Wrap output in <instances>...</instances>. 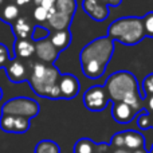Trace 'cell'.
Listing matches in <instances>:
<instances>
[{"mask_svg":"<svg viewBox=\"0 0 153 153\" xmlns=\"http://www.w3.org/2000/svg\"><path fill=\"white\" fill-rule=\"evenodd\" d=\"M151 153H153V145H152V148H151Z\"/></svg>","mask_w":153,"mask_h":153,"instance_id":"cell-38","label":"cell"},{"mask_svg":"<svg viewBox=\"0 0 153 153\" xmlns=\"http://www.w3.org/2000/svg\"><path fill=\"white\" fill-rule=\"evenodd\" d=\"M4 1H5V0H0V8H1L3 5H4Z\"/></svg>","mask_w":153,"mask_h":153,"instance_id":"cell-36","label":"cell"},{"mask_svg":"<svg viewBox=\"0 0 153 153\" xmlns=\"http://www.w3.org/2000/svg\"><path fill=\"white\" fill-rule=\"evenodd\" d=\"M50 30L47 27H43L40 24H36L34 26V30H32V35H31V39L34 42H38V40H42V39H46V38L50 36Z\"/></svg>","mask_w":153,"mask_h":153,"instance_id":"cell-24","label":"cell"},{"mask_svg":"<svg viewBox=\"0 0 153 153\" xmlns=\"http://www.w3.org/2000/svg\"><path fill=\"white\" fill-rule=\"evenodd\" d=\"M133 153H146L145 151H143V149H137V151H134Z\"/></svg>","mask_w":153,"mask_h":153,"instance_id":"cell-35","label":"cell"},{"mask_svg":"<svg viewBox=\"0 0 153 153\" xmlns=\"http://www.w3.org/2000/svg\"><path fill=\"white\" fill-rule=\"evenodd\" d=\"M55 1L56 0H43L42 1V7L45 8V10H47L48 12H50L51 10H54V5H55Z\"/></svg>","mask_w":153,"mask_h":153,"instance_id":"cell-29","label":"cell"},{"mask_svg":"<svg viewBox=\"0 0 153 153\" xmlns=\"http://www.w3.org/2000/svg\"><path fill=\"white\" fill-rule=\"evenodd\" d=\"M109 98L108 91L103 86H91L83 94V105L91 111H101L108 106Z\"/></svg>","mask_w":153,"mask_h":153,"instance_id":"cell-7","label":"cell"},{"mask_svg":"<svg viewBox=\"0 0 153 153\" xmlns=\"http://www.w3.org/2000/svg\"><path fill=\"white\" fill-rule=\"evenodd\" d=\"M61 75V71L54 65L36 62V63H32L31 73L28 76V85L39 97L50 98V100H62L58 85Z\"/></svg>","mask_w":153,"mask_h":153,"instance_id":"cell-2","label":"cell"},{"mask_svg":"<svg viewBox=\"0 0 153 153\" xmlns=\"http://www.w3.org/2000/svg\"><path fill=\"white\" fill-rule=\"evenodd\" d=\"M59 51L54 47V45L51 43L50 36L46 39L38 40L35 42V55L38 56L40 62L47 65H54V62L58 59L59 56Z\"/></svg>","mask_w":153,"mask_h":153,"instance_id":"cell-10","label":"cell"},{"mask_svg":"<svg viewBox=\"0 0 153 153\" xmlns=\"http://www.w3.org/2000/svg\"><path fill=\"white\" fill-rule=\"evenodd\" d=\"M95 152V143H93L89 138H81L75 143L74 153H94Z\"/></svg>","mask_w":153,"mask_h":153,"instance_id":"cell-21","label":"cell"},{"mask_svg":"<svg viewBox=\"0 0 153 153\" xmlns=\"http://www.w3.org/2000/svg\"><path fill=\"white\" fill-rule=\"evenodd\" d=\"M152 128H153V124H152Z\"/></svg>","mask_w":153,"mask_h":153,"instance_id":"cell-39","label":"cell"},{"mask_svg":"<svg viewBox=\"0 0 153 153\" xmlns=\"http://www.w3.org/2000/svg\"><path fill=\"white\" fill-rule=\"evenodd\" d=\"M13 51H15V58L28 59L35 55V42L32 39H16Z\"/></svg>","mask_w":153,"mask_h":153,"instance_id":"cell-15","label":"cell"},{"mask_svg":"<svg viewBox=\"0 0 153 153\" xmlns=\"http://www.w3.org/2000/svg\"><path fill=\"white\" fill-rule=\"evenodd\" d=\"M111 145H114L117 149L120 148H125V137H124V132H118L111 137Z\"/></svg>","mask_w":153,"mask_h":153,"instance_id":"cell-27","label":"cell"},{"mask_svg":"<svg viewBox=\"0 0 153 153\" xmlns=\"http://www.w3.org/2000/svg\"><path fill=\"white\" fill-rule=\"evenodd\" d=\"M143 24H144L145 36L153 38V11H152V12H148L143 18Z\"/></svg>","mask_w":153,"mask_h":153,"instance_id":"cell-25","label":"cell"},{"mask_svg":"<svg viewBox=\"0 0 153 153\" xmlns=\"http://www.w3.org/2000/svg\"><path fill=\"white\" fill-rule=\"evenodd\" d=\"M71 22H73V18L69 16V15H66V13L58 12V11H54V12L48 13L47 24H48V28H51L53 31H63V30H69Z\"/></svg>","mask_w":153,"mask_h":153,"instance_id":"cell-13","label":"cell"},{"mask_svg":"<svg viewBox=\"0 0 153 153\" xmlns=\"http://www.w3.org/2000/svg\"><path fill=\"white\" fill-rule=\"evenodd\" d=\"M32 15H34V19L36 22L43 23V22H47V19H48V11L45 10L42 5H39V7H35Z\"/></svg>","mask_w":153,"mask_h":153,"instance_id":"cell-26","label":"cell"},{"mask_svg":"<svg viewBox=\"0 0 153 153\" xmlns=\"http://www.w3.org/2000/svg\"><path fill=\"white\" fill-rule=\"evenodd\" d=\"M124 137H125V148H126L128 151H137V149H141L145 145L144 134H141L140 132H136V130H125Z\"/></svg>","mask_w":153,"mask_h":153,"instance_id":"cell-17","label":"cell"},{"mask_svg":"<svg viewBox=\"0 0 153 153\" xmlns=\"http://www.w3.org/2000/svg\"><path fill=\"white\" fill-rule=\"evenodd\" d=\"M10 61V54H8V48L4 45L0 43V67H5V65Z\"/></svg>","mask_w":153,"mask_h":153,"instance_id":"cell-28","label":"cell"},{"mask_svg":"<svg viewBox=\"0 0 153 153\" xmlns=\"http://www.w3.org/2000/svg\"><path fill=\"white\" fill-rule=\"evenodd\" d=\"M108 148H109L108 144H95V151H97V153H105L108 151Z\"/></svg>","mask_w":153,"mask_h":153,"instance_id":"cell-30","label":"cell"},{"mask_svg":"<svg viewBox=\"0 0 153 153\" xmlns=\"http://www.w3.org/2000/svg\"><path fill=\"white\" fill-rule=\"evenodd\" d=\"M140 94L144 101L153 95V73L148 74L144 78V82L140 87Z\"/></svg>","mask_w":153,"mask_h":153,"instance_id":"cell-22","label":"cell"},{"mask_svg":"<svg viewBox=\"0 0 153 153\" xmlns=\"http://www.w3.org/2000/svg\"><path fill=\"white\" fill-rule=\"evenodd\" d=\"M152 124H153V118L151 117V113L148 110H141L137 116V125L140 129L143 130H148L152 128Z\"/></svg>","mask_w":153,"mask_h":153,"instance_id":"cell-23","label":"cell"},{"mask_svg":"<svg viewBox=\"0 0 153 153\" xmlns=\"http://www.w3.org/2000/svg\"><path fill=\"white\" fill-rule=\"evenodd\" d=\"M114 153H132V152L125 148H120V149H117V151H114Z\"/></svg>","mask_w":153,"mask_h":153,"instance_id":"cell-33","label":"cell"},{"mask_svg":"<svg viewBox=\"0 0 153 153\" xmlns=\"http://www.w3.org/2000/svg\"><path fill=\"white\" fill-rule=\"evenodd\" d=\"M114 40L109 36H101L87 43L81 51L79 61L83 74L90 79L103 75L114 53Z\"/></svg>","mask_w":153,"mask_h":153,"instance_id":"cell-1","label":"cell"},{"mask_svg":"<svg viewBox=\"0 0 153 153\" xmlns=\"http://www.w3.org/2000/svg\"><path fill=\"white\" fill-rule=\"evenodd\" d=\"M114 42H120L126 46L138 45L145 38L143 18L138 16H126L114 20L109 26L108 35Z\"/></svg>","mask_w":153,"mask_h":153,"instance_id":"cell-3","label":"cell"},{"mask_svg":"<svg viewBox=\"0 0 153 153\" xmlns=\"http://www.w3.org/2000/svg\"><path fill=\"white\" fill-rule=\"evenodd\" d=\"M121 1L122 0H83L82 8L95 22H103L109 16L108 5L118 7Z\"/></svg>","mask_w":153,"mask_h":153,"instance_id":"cell-6","label":"cell"},{"mask_svg":"<svg viewBox=\"0 0 153 153\" xmlns=\"http://www.w3.org/2000/svg\"><path fill=\"white\" fill-rule=\"evenodd\" d=\"M32 30H34V26L26 16H19L12 23V31L16 39H31Z\"/></svg>","mask_w":153,"mask_h":153,"instance_id":"cell-14","label":"cell"},{"mask_svg":"<svg viewBox=\"0 0 153 153\" xmlns=\"http://www.w3.org/2000/svg\"><path fill=\"white\" fill-rule=\"evenodd\" d=\"M19 16H20V10L16 4L8 3V4L3 5L0 8V20L5 22L8 24H12Z\"/></svg>","mask_w":153,"mask_h":153,"instance_id":"cell-18","label":"cell"},{"mask_svg":"<svg viewBox=\"0 0 153 153\" xmlns=\"http://www.w3.org/2000/svg\"><path fill=\"white\" fill-rule=\"evenodd\" d=\"M50 40L54 45V47L61 53L66 50L71 43V32L70 30H63V31H51L50 32Z\"/></svg>","mask_w":153,"mask_h":153,"instance_id":"cell-16","label":"cell"},{"mask_svg":"<svg viewBox=\"0 0 153 153\" xmlns=\"http://www.w3.org/2000/svg\"><path fill=\"white\" fill-rule=\"evenodd\" d=\"M54 8L58 12L66 13V15L73 18L76 10V0H56Z\"/></svg>","mask_w":153,"mask_h":153,"instance_id":"cell-19","label":"cell"},{"mask_svg":"<svg viewBox=\"0 0 153 153\" xmlns=\"http://www.w3.org/2000/svg\"><path fill=\"white\" fill-rule=\"evenodd\" d=\"M111 116H113L114 121H117L118 124H129L130 121H133V118L137 114L125 102H113Z\"/></svg>","mask_w":153,"mask_h":153,"instance_id":"cell-12","label":"cell"},{"mask_svg":"<svg viewBox=\"0 0 153 153\" xmlns=\"http://www.w3.org/2000/svg\"><path fill=\"white\" fill-rule=\"evenodd\" d=\"M145 106L148 108V111H149V113H153V95L145 100Z\"/></svg>","mask_w":153,"mask_h":153,"instance_id":"cell-31","label":"cell"},{"mask_svg":"<svg viewBox=\"0 0 153 153\" xmlns=\"http://www.w3.org/2000/svg\"><path fill=\"white\" fill-rule=\"evenodd\" d=\"M103 87L106 89L109 98L113 102H122L128 95L133 93H140V85L136 76L126 70L113 73L106 79Z\"/></svg>","mask_w":153,"mask_h":153,"instance_id":"cell-4","label":"cell"},{"mask_svg":"<svg viewBox=\"0 0 153 153\" xmlns=\"http://www.w3.org/2000/svg\"><path fill=\"white\" fill-rule=\"evenodd\" d=\"M32 67V66H31ZM31 67H27L24 59L19 58H11L8 63L5 65V71H7V76L11 82L13 83H20L23 81H28L30 73H31Z\"/></svg>","mask_w":153,"mask_h":153,"instance_id":"cell-8","label":"cell"},{"mask_svg":"<svg viewBox=\"0 0 153 153\" xmlns=\"http://www.w3.org/2000/svg\"><path fill=\"white\" fill-rule=\"evenodd\" d=\"M58 85L59 90H61L62 100H73L78 95L79 90H81L78 78L73 74H62Z\"/></svg>","mask_w":153,"mask_h":153,"instance_id":"cell-11","label":"cell"},{"mask_svg":"<svg viewBox=\"0 0 153 153\" xmlns=\"http://www.w3.org/2000/svg\"><path fill=\"white\" fill-rule=\"evenodd\" d=\"M32 1H34L35 7H39V5L42 4V1H43V0H32Z\"/></svg>","mask_w":153,"mask_h":153,"instance_id":"cell-34","label":"cell"},{"mask_svg":"<svg viewBox=\"0 0 153 153\" xmlns=\"http://www.w3.org/2000/svg\"><path fill=\"white\" fill-rule=\"evenodd\" d=\"M39 103L28 97H15L5 101L1 106V114L8 116L24 117V118H35L39 114Z\"/></svg>","mask_w":153,"mask_h":153,"instance_id":"cell-5","label":"cell"},{"mask_svg":"<svg viewBox=\"0 0 153 153\" xmlns=\"http://www.w3.org/2000/svg\"><path fill=\"white\" fill-rule=\"evenodd\" d=\"M31 120L24 118V117H16V116H8V114H1L0 117V129L5 133H16V134H23L28 132Z\"/></svg>","mask_w":153,"mask_h":153,"instance_id":"cell-9","label":"cell"},{"mask_svg":"<svg viewBox=\"0 0 153 153\" xmlns=\"http://www.w3.org/2000/svg\"><path fill=\"white\" fill-rule=\"evenodd\" d=\"M35 153H61L59 145L51 140H42L35 146Z\"/></svg>","mask_w":153,"mask_h":153,"instance_id":"cell-20","label":"cell"},{"mask_svg":"<svg viewBox=\"0 0 153 153\" xmlns=\"http://www.w3.org/2000/svg\"><path fill=\"white\" fill-rule=\"evenodd\" d=\"M1 98H3V89L0 87V100H1Z\"/></svg>","mask_w":153,"mask_h":153,"instance_id":"cell-37","label":"cell"},{"mask_svg":"<svg viewBox=\"0 0 153 153\" xmlns=\"http://www.w3.org/2000/svg\"><path fill=\"white\" fill-rule=\"evenodd\" d=\"M16 1V5H26V4H28L30 1H31V0H15Z\"/></svg>","mask_w":153,"mask_h":153,"instance_id":"cell-32","label":"cell"},{"mask_svg":"<svg viewBox=\"0 0 153 153\" xmlns=\"http://www.w3.org/2000/svg\"><path fill=\"white\" fill-rule=\"evenodd\" d=\"M0 69H1V67H0Z\"/></svg>","mask_w":153,"mask_h":153,"instance_id":"cell-40","label":"cell"}]
</instances>
